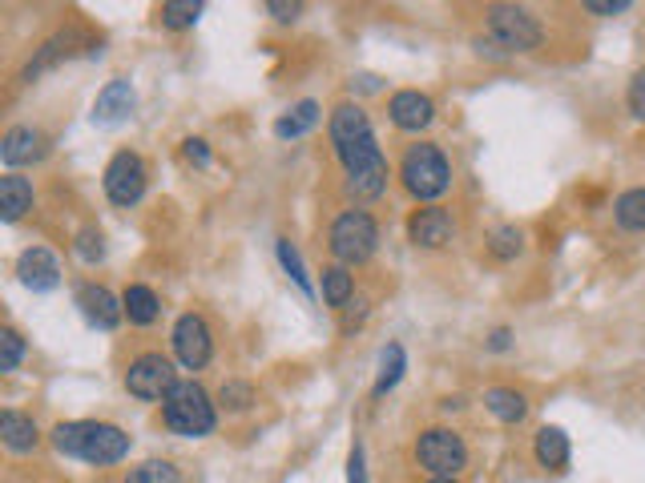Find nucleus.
I'll use <instances>...</instances> for the list:
<instances>
[{"label": "nucleus", "mask_w": 645, "mask_h": 483, "mask_svg": "<svg viewBox=\"0 0 645 483\" xmlns=\"http://www.w3.org/2000/svg\"><path fill=\"white\" fill-rule=\"evenodd\" d=\"M331 145L339 154L343 170H347V190L356 197H380L387 190V157H383L375 130H371L368 113L359 105H339L331 113Z\"/></svg>", "instance_id": "obj_1"}, {"label": "nucleus", "mask_w": 645, "mask_h": 483, "mask_svg": "<svg viewBox=\"0 0 645 483\" xmlns=\"http://www.w3.org/2000/svg\"><path fill=\"white\" fill-rule=\"evenodd\" d=\"M53 447L61 456L93 463V468H109L130 456V435L114 427V423H97V419H73V423H57Z\"/></svg>", "instance_id": "obj_2"}, {"label": "nucleus", "mask_w": 645, "mask_h": 483, "mask_svg": "<svg viewBox=\"0 0 645 483\" xmlns=\"http://www.w3.org/2000/svg\"><path fill=\"white\" fill-rule=\"evenodd\" d=\"M399 182H404V190H408L416 202L444 197L452 185V166H449V157H444V149L432 142L411 145L408 154H404V161H399Z\"/></svg>", "instance_id": "obj_3"}, {"label": "nucleus", "mask_w": 645, "mask_h": 483, "mask_svg": "<svg viewBox=\"0 0 645 483\" xmlns=\"http://www.w3.org/2000/svg\"><path fill=\"white\" fill-rule=\"evenodd\" d=\"M162 419H166V427H170L174 435H182V439H202V435H211L214 423H218L211 395L202 391L194 379L178 383V387L166 395Z\"/></svg>", "instance_id": "obj_4"}, {"label": "nucleus", "mask_w": 645, "mask_h": 483, "mask_svg": "<svg viewBox=\"0 0 645 483\" xmlns=\"http://www.w3.org/2000/svg\"><path fill=\"white\" fill-rule=\"evenodd\" d=\"M380 246V226L368 209H343L331 222V254L339 258V266H359L368 262Z\"/></svg>", "instance_id": "obj_5"}, {"label": "nucleus", "mask_w": 645, "mask_h": 483, "mask_svg": "<svg viewBox=\"0 0 645 483\" xmlns=\"http://www.w3.org/2000/svg\"><path fill=\"white\" fill-rule=\"evenodd\" d=\"M485 37L492 52H528L540 45V25L528 9L516 4H492L485 21Z\"/></svg>", "instance_id": "obj_6"}, {"label": "nucleus", "mask_w": 645, "mask_h": 483, "mask_svg": "<svg viewBox=\"0 0 645 483\" xmlns=\"http://www.w3.org/2000/svg\"><path fill=\"white\" fill-rule=\"evenodd\" d=\"M416 463L423 471H432L435 480L440 475H456V471L468 468V444L452 427H428V432L416 439Z\"/></svg>", "instance_id": "obj_7"}, {"label": "nucleus", "mask_w": 645, "mask_h": 483, "mask_svg": "<svg viewBox=\"0 0 645 483\" xmlns=\"http://www.w3.org/2000/svg\"><path fill=\"white\" fill-rule=\"evenodd\" d=\"M178 387V371H174V363L166 359V354H138L130 366H126V391L133 395V399H142V403H154V399H162L166 403V395Z\"/></svg>", "instance_id": "obj_8"}, {"label": "nucleus", "mask_w": 645, "mask_h": 483, "mask_svg": "<svg viewBox=\"0 0 645 483\" xmlns=\"http://www.w3.org/2000/svg\"><path fill=\"white\" fill-rule=\"evenodd\" d=\"M145 194V161L133 149L109 157L106 166V197L114 206H138Z\"/></svg>", "instance_id": "obj_9"}, {"label": "nucleus", "mask_w": 645, "mask_h": 483, "mask_svg": "<svg viewBox=\"0 0 645 483\" xmlns=\"http://www.w3.org/2000/svg\"><path fill=\"white\" fill-rule=\"evenodd\" d=\"M170 342H174L178 363H182L186 371H202V366L211 363L214 335H211V327H206V318H202V314H182V318L174 323Z\"/></svg>", "instance_id": "obj_10"}, {"label": "nucleus", "mask_w": 645, "mask_h": 483, "mask_svg": "<svg viewBox=\"0 0 645 483\" xmlns=\"http://www.w3.org/2000/svg\"><path fill=\"white\" fill-rule=\"evenodd\" d=\"M452 234H456V222H452V214L444 206H423V209H416V214L408 218L411 246L440 250V246H449Z\"/></svg>", "instance_id": "obj_11"}, {"label": "nucleus", "mask_w": 645, "mask_h": 483, "mask_svg": "<svg viewBox=\"0 0 645 483\" xmlns=\"http://www.w3.org/2000/svg\"><path fill=\"white\" fill-rule=\"evenodd\" d=\"M16 275H21V282H25L33 294H49V290H57V282H61V262H57L53 250L28 246L25 254L16 258Z\"/></svg>", "instance_id": "obj_12"}, {"label": "nucleus", "mask_w": 645, "mask_h": 483, "mask_svg": "<svg viewBox=\"0 0 645 483\" xmlns=\"http://www.w3.org/2000/svg\"><path fill=\"white\" fill-rule=\"evenodd\" d=\"M387 113H392L395 130L420 133L435 121V105H432V97L420 89H399L392 101H387Z\"/></svg>", "instance_id": "obj_13"}, {"label": "nucleus", "mask_w": 645, "mask_h": 483, "mask_svg": "<svg viewBox=\"0 0 645 483\" xmlns=\"http://www.w3.org/2000/svg\"><path fill=\"white\" fill-rule=\"evenodd\" d=\"M45 154H49V142H45V133L33 130V125H13V130L4 133V142H0V157H4L9 173H16L21 166H33V161H40Z\"/></svg>", "instance_id": "obj_14"}, {"label": "nucleus", "mask_w": 645, "mask_h": 483, "mask_svg": "<svg viewBox=\"0 0 645 483\" xmlns=\"http://www.w3.org/2000/svg\"><path fill=\"white\" fill-rule=\"evenodd\" d=\"M77 306H81V314H85V323L97 330H114L121 318H126V306H121L106 287H97V282H85V287L77 290Z\"/></svg>", "instance_id": "obj_15"}, {"label": "nucleus", "mask_w": 645, "mask_h": 483, "mask_svg": "<svg viewBox=\"0 0 645 483\" xmlns=\"http://www.w3.org/2000/svg\"><path fill=\"white\" fill-rule=\"evenodd\" d=\"M133 85L130 81H109L106 89L97 93V101H93V125H121V121L133 113Z\"/></svg>", "instance_id": "obj_16"}, {"label": "nucleus", "mask_w": 645, "mask_h": 483, "mask_svg": "<svg viewBox=\"0 0 645 483\" xmlns=\"http://www.w3.org/2000/svg\"><path fill=\"white\" fill-rule=\"evenodd\" d=\"M77 45L93 49V40H85V33H77V28H69V33H57V37H49L45 45H40L37 57H33V61L25 65V73H21V77L33 81L37 73H45V69H53L57 61H65V57H73V52H77Z\"/></svg>", "instance_id": "obj_17"}, {"label": "nucleus", "mask_w": 645, "mask_h": 483, "mask_svg": "<svg viewBox=\"0 0 645 483\" xmlns=\"http://www.w3.org/2000/svg\"><path fill=\"white\" fill-rule=\"evenodd\" d=\"M33 209V182L21 173H4L0 178V218L13 226Z\"/></svg>", "instance_id": "obj_18"}, {"label": "nucleus", "mask_w": 645, "mask_h": 483, "mask_svg": "<svg viewBox=\"0 0 645 483\" xmlns=\"http://www.w3.org/2000/svg\"><path fill=\"white\" fill-rule=\"evenodd\" d=\"M0 439H4L9 451L25 456V451L37 447L40 432H37V423H33L28 415H21V411H0Z\"/></svg>", "instance_id": "obj_19"}, {"label": "nucleus", "mask_w": 645, "mask_h": 483, "mask_svg": "<svg viewBox=\"0 0 645 483\" xmlns=\"http://www.w3.org/2000/svg\"><path fill=\"white\" fill-rule=\"evenodd\" d=\"M533 451H537L540 468H549V471H565L569 468V435L561 432V427H540Z\"/></svg>", "instance_id": "obj_20"}, {"label": "nucleus", "mask_w": 645, "mask_h": 483, "mask_svg": "<svg viewBox=\"0 0 645 483\" xmlns=\"http://www.w3.org/2000/svg\"><path fill=\"white\" fill-rule=\"evenodd\" d=\"M121 306H126V318H130L133 327H150L162 311L158 294H154L150 287H142V282H133V287L121 294Z\"/></svg>", "instance_id": "obj_21"}, {"label": "nucleus", "mask_w": 645, "mask_h": 483, "mask_svg": "<svg viewBox=\"0 0 645 483\" xmlns=\"http://www.w3.org/2000/svg\"><path fill=\"white\" fill-rule=\"evenodd\" d=\"M485 407L492 411V415L501 419V423H521V419L528 415V403H525V395L513 391V387H492V391H485Z\"/></svg>", "instance_id": "obj_22"}, {"label": "nucleus", "mask_w": 645, "mask_h": 483, "mask_svg": "<svg viewBox=\"0 0 645 483\" xmlns=\"http://www.w3.org/2000/svg\"><path fill=\"white\" fill-rule=\"evenodd\" d=\"M613 218H618L621 230H630V234H645V185L625 190V194L613 202Z\"/></svg>", "instance_id": "obj_23"}, {"label": "nucleus", "mask_w": 645, "mask_h": 483, "mask_svg": "<svg viewBox=\"0 0 645 483\" xmlns=\"http://www.w3.org/2000/svg\"><path fill=\"white\" fill-rule=\"evenodd\" d=\"M319 125V105L315 101H299L290 113H283V118L275 121V137H303V133H311Z\"/></svg>", "instance_id": "obj_24"}, {"label": "nucleus", "mask_w": 645, "mask_h": 483, "mask_svg": "<svg viewBox=\"0 0 645 483\" xmlns=\"http://www.w3.org/2000/svg\"><path fill=\"white\" fill-rule=\"evenodd\" d=\"M356 294V278L347 275V266H323V302L327 306H347Z\"/></svg>", "instance_id": "obj_25"}, {"label": "nucleus", "mask_w": 645, "mask_h": 483, "mask_svg": "<svg viewBox=\"0 0 645 483\" xmlns=\"http://www.w3.org/2000/svg\"><path fill=\"white\" fill-rule=\"evenodd\" d=\"M404 366H408V354L399 342H387L380 354V379H375V395H387L395 383L404 379Z\"/></svg>", "instance_id": "obj_26"}, {"label": "nucleus", "mask_w": 645, "mask_h": 483, "mask_svg": "<svg viewBox=\"0 0 645 483\" xmlns=\"http://www.w3.org/2000/svg\"><path fill=\"white\" fill-rule=\"evenodd\" d=\"M206 13L202 0H166L162 4V25L166 28H190L198 25V16Z\"/></svg>", "instance_id": "obj_27"}, {"label": "nucleus", "mask_w": 645, "mask_h": 483, "mask_svg": "<svg viewBox=\"0 0 645 483\" xmlns=\"http://www.w3.org/2000/svg\"><path fill=\"white\" fill-rule=\"evenodd\" d=\"M126 483H182V475H178V468L166 463V459H150L142 468H133L130 475H126Z\"/></svg>", "instance_id": "obj_28"}, {"label": "nucleus", "mask_w": 645, "mask_h": 483, "mask_svg": "<svg viewBox=\"0 0 645 483\" xmlns=\"http://www.w3.org/2000/svg\"><path fill=\"white\" fill-rule=\"evenodd\" d=\"M521 230L516 226H497L492 230V238H488V250H492V258H501V262H513L516 254H521Z\"/></svg>", "instance_id": "obj_29"}, {"label": "nucleus", "mask_w": 645, "mask_h": 483, "mask_svg": "<svg viewBox=\"0 0 645 483\" xmlns=\"http://www.w3.org/2000/svg\"><path fill=\"white\" fill-rule=\"evenodd\" d=\"M278 262H283V270L290 275V282L303 290V294H311V278H307V270H303V258H299V250L290 246L287 238H278Z\"/></svg>", "instance_id": "obj_30"}, {"label": "nucleus", "mask_w": 645, "mask_h": 483, "mask_svg": "<svg viewBox=\"0 0 645 483\" xmlns=\"http://www.w3.org/2000/svg\"><path fill=\"white\" fill-rule=\"evenodd\" d=\"M21 359H25V339H21L13 327H4L0 330V371H4V375L16 371Z\"/></svg>", "instance_id": "obj_31"}, {"label": "nucleus", "mask_w": 645, "mask_h": 483, "mask_svg": "<svg viewBox=\"0 0 645 483\" xmlns=\"http://www.w3.org/2000/svg\"><path fill=\"white\" fill-rule=\"evenodd\" d=\"M73 250H77L81 262H101L106 258V238H101V230H93V226H85L77 234V242H73Z\"/></svg>", "instance_id": "obj_32"}, {"label": "nucleus", "mask_w": 645, "mask_h": 483, "mask_svg": "<svg viewBox=\"0 0 645 483\" xmlns=\"http://www.w3.org/2000/svg\"><path fill=\"white\" fill-rule=\"evenodd\" d=\"M218 399H223L226 411H247L254 403V387L251 383H226L223 391H218Z\"/></svg>", "instance_id": "obj_33"}, {"label": "nucleus", "mask_w": 645, "mask_h": 483, "mask_svg": "<svg viewBox=\"0 0 645 483\" xmlns=\"http://www.w3.org/2000/svg\"><path fill=\"white\" fill-rule=\"evenodd\" d=\"M625 101H630V113L637 121H645V65L633 73L630 81V93H625Z\"/></svg>", "instance_id": "obj_34"}, {"label": "nucleus", "mask_w": 645, "mask_h": 483, "mask_svg": "<svg viewBox=\"0 0 645 483\" xmlns=\"http://www.w3.org/2000/svg\"><path fill=\"white\" fill-rule=\"evenodd\" d=\"M266 13L275 16V21H283V25H290V21H299V13H303V4L299 0H266Z\"/></svg>", "instance_id": "obj_35"}, {"label": "nucleus", "mask_w": 645, "mask_h": 483, "mask_svg": "<svg viewBox=\"0 0 645 483\" xmlns=\"http://www.w3.org/2000/svg\"><path fill=\"white\" fill-rule=\"evenodd\" d=\"M182 154L194 161L198 170H211V149H206V142L202 137H186L182 142Z\"/></svg>", "instance_id": "obj_36"}, {"label": "nucleus", "mask_w": 645, "mask_h": 483, "mask_svg": "<svg viewBox=\"0 0 645 483\" xmlns=\"http://www.w3.org/2000/svg\"><path fill=\"white\" fill-rule=\"evenodd\" d=\"M633 4L630 0H585V13H597V16H618V13H630Z\"/></svg>", "instance_id": "obj_37"}, {"label": "nucleus", "mask_w": 645, "mask_h": 483, "mask_svg": "<svg viewBox=\"0 0 645 483\" xmlns=\"http://www.w3.org/2000/svg\"><path fill=\"white\" fill-rule=\"evenodd\" d=\"M347 483H368V463H363V447H351V459H347Z\"/></svg>", "instance_id": "obj_38"}, {"label": "nucleus", "mask_w": 645, "mask_h": 483, "mask_svg": "<svg viewBox=\"0 0 645 483\" xmlns=\"http://www.w3.org/2000/svg\"><path fill=\"white\" fill-rule=\"evenodd\" d=\"M509 347H513V330L509 327H497L488 335V351H509Z\"/></svg>", "instance_id": "obj_39"}, {"label": "nucleus", "mask_w": 645, "mask_h": 483, "mask_svg": "<svg viewBox=\"0 0 645 483\" xmlns=\"http://www.w3.org/2000/svg\"><path fill=\"white\" fill-rule=\"evenodd\" d=\"M432 483H456V480H449V475H440V480H432Z\"/></svg>", "instance_id": "obj_40"}]
</instances>
